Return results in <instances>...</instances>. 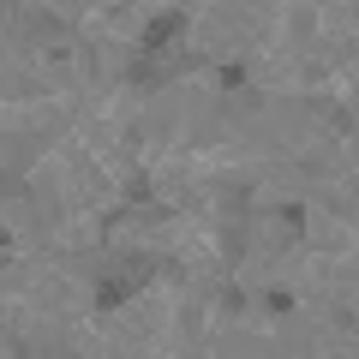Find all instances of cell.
Wrapping results in <instances>:
<instances>
[{
    "mask_svg": "<svg viewBox=\"0 0 359 359\" xmlns=\"http://www.w3.org/2000/svg\"><path fill=\"white\" fill-rule=\"evenodd\" d=\"M150 276H156V257H144V252H132V257H120V264H108L102 269V282H96V311H120L138 287H150Z\"/></svg>",
    "mask_w": 359,
    "mask_h": 359,
    "instance_id": "1",
    "label": "cell"
},
{
    "mask_svg": "<svg viewBox=\"0 0 359 359\" xmlns=\"http://www.w3.org/2000/svg\"><path fill=\"white\" fill-rule=\"evenodd\" d=\"M180 36H186V13H156L150 25H144V48L138 54H150V60H156V54H162L168 42H180Z\"/></svg>",
    "mask_w": 359,
    "mask_h": 359,
    "instance_id": "2",
    "label": "cell"
},
{
    "mask_svg": "<svg viewBox=\"0 0 359 359\" xmlns=\"http://www.w3.org/2000/svg\"><path fill=\"white\" fill-rule=\"evenodd\" d=\"M269 228H276V240H282V245H294L299 233H306V210H299V204H282V210H269Z\"/></svg>",
    "mask_w": 359,
    "mask_h": 359,
    "instance_id": "3",
    "label": "cell"
},
{
    "mask_svg": "<svg viewBox=\"0 0 359 359\" xmlns=\"http://www.w3.org/2000/svg\"><path fill=\"white\" fill-rule=\"evenodd\" d=\"M216 78H222V90H240V84H245V66H240V60H228Z\"/></svg>",
    "mask_w": 359,
    "mask_h": 359,
    "instance_id": "4",
    "label": "cell"
},
{
    "mask_svg": "<svg viewBox=\"0 0 359 359\" xmlns=\"http://www.w3.org/2000/svg\"><path fill=\"white\" fill-rule=\"evenodd\" d=\"M264 306H269V311H294V294H287V287H269Z\"/></svg>",
    "mask_w": 359,
    "mask_h": 359,
    "instance_id": "5",
    "label": "cell"
},
{
    "mask_svg": "<svg viewBox=\"0 0 359 359\" xmlns=\"http://www.w3.org/2000/svg\"><path fill=\"white\" fill-rule=\"evenodd\" d=\"M222 306H228L233 318H240V311H245V287H228V294H222Z\"/></svg>",
    "mask_w": 359,
    "mask_h": 359,
    "instance_id": "6",
    "label": "cell"
},
{
    "mask_svg": "<svg viewBox=\"0 0 359 359\" xmlns=\"http://www.w3.org/2000/svg\"><path fill=\"white\" fill-rule=\"evenodd\" d=\"M0 264H13V233L0 228Z\"/></svg>",
    "mask_w": 359,
    "mask_h": 359,
    "instance_id": "7",
    "label": "cell"
},
{
    "mask_svg": "<svg viewBox=\"0 0 359 359\" xmlns=\"http://www.w3.org/2000/svg\"><path fill=\"white\" fill-rule=\"evenodd\" d=\"M13 359H36V353H30V347H13Z\"/></svg>",
    "mask_w": 359,
    "mask_h": 359,
    "instance_id": "8",
    "label": "cell"
}]
</instances>
